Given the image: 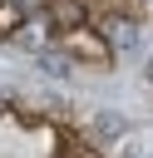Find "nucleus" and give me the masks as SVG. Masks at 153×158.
Segmentation results:
<instances>
[{
  "label": "nucleus",
  "instance_id": "obj_1",
  "mask_svg": "<svg viewBox=\"0 0 153 158\" xmlns=\"http://www.w3.org/2000/svg\"><path fill=\"white\" fill-rule=\"evenodd\" d=\"M54 49H59L74 69H114V64H118V59L109 54V44H104V35H99L94 25H79V30L54 35Z\"/></svg>",
  "mask_w": 153,
  "mask_h": 158
},
{
  "label": "nucleus",
  "instance_id": "obj_2",
  "mask_svg": "<svg viewBox=\"0 0 153 158\" xmlns=\"http://www.w3.org/2000/svg\"><path fill=\"white\" fill-rule=\"evenodd\" d=\"M49 44H54V35H49V25H44L39 15H30V20H25V25H20L15 35H10V49L30 54V59H35L39 49H49Z\"/></svg>",
  "mask_w": 153,
  "mask_h": 158
},
{
  "label": "nucleus",
  "instance_id": "obj_3",
  "mask_svg": "<svg viewBox=\"0 0 153 158\" xmlns=\"http://www.w3.org/2000/svg\"><path fill=\"white\" fill-rule=\"evenodd\" d=\"M123 133H128V118H123L118 109H99V114H94V133H89V138H94L99 148H104V143H118Z\"/></svg>",
  "mask_w": 153,
  "mask_h": 158
},
{
  "label": "nucleus",
  "instance_id": "obj_4",
  "mask_svg": "<svg viewBox=\"0 0 153 158\" xmlns=\"http://www.w3.org/2000/svg\"><path fill=\"white\" fill-rule=\"evenodd\" d=\"M54 158H109L89 133H64L59 138V148H54Z\"/></svg>",
  "mask_w": 153,
  "mask_h": 158
},
{
  "label": "nucleus",
  "instance_id": "obj_5",
  "mask_svg": "<svg viewBox=\"0 0 153 158\" xmlns=\"http://www.w3.org/2000/svg\"><path fill=\"white\" fill-rule=\"evenodd\" d=\"M35 69H39L44 79H59V84H64V79H74V64H69V59H64V54H59L54 44L35 54Z\"/></svg>",
  "mask_w": 153,
  "mask_h": 158
},
{
  "label": "nucleus",
  "instance_id": "obj_6",
  "mask_svg": "<svg viewBox=\"0 0 153 158\" xmlns=\"http://www.w3.org/2000/svg\"><path fill=\"white\" fill-rule=\"evenodd\" d=\"M25 20H30V10H25V5H15V0H0V44H10V35H15Z\"/></svg>",
  "mask_w": 153,
  "mask_h": 158
}]
</instances>
